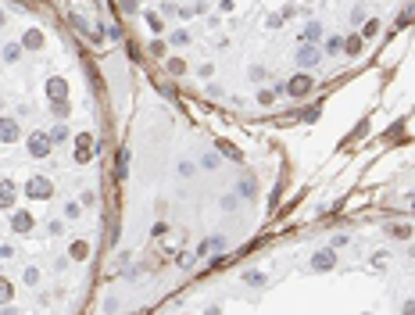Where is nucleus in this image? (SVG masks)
Returning <instances> with one entry per match:
<instances>
[{"label":"nucleus","mask_w":415,"mask_h":315,"mask_svg":"<svg viewBox=\"0 0 415 315\" xmlns=\"http://www.w3.org/2000/svg\"><path fill=\"white\" fill-rule=\"evenodd\" d=\"M294 61H297L301 68H312V65H319V61H322V50H319L315 43H304V47H297Z\"/></svg>","instance_id":"nucleus-3"},{"label":"nucleus","mask_w":415,"mask_h":315,"mask_svg":"<svg viewBox=\"0 0 415 315\" xmlns=\"http://www.w3.org/2000/svg\"><path fill=\"white\" fill-rule=\"evenodd\" d=\"M226 251V236H208L200 244V254H222Z\"/></svg>","instance_id":"nucleus-9"},{"label":"nucleus","mask_w":415,"mask_h":315,"mask_svg":"<svg viewBox=\"0 0 415 315\" xmlns=\"http://www.w3.org/2000/svg\"><path fill=\"white\" fill-rule=\"evenodd\" d=\"M25 193H29V197H39V201H47V197L54 193V183L43 179V176H32V179L25 183Z\"/></svg>","instance_id":"nucleus-2"},{"label":"nucleus","mask_w":415,"mask_h":315,"mask_svg":"<svg viewBox=\"0 0 415 315\" xmlns=\"http://www.w3.org/2000/svg\"><path fill=\"white\" fill-rule=\"evenodd\" d=\"M22 47H25V50H39V47H43V32H39V29H29V32L22 36Z\"/></svg>","instance_id":"nucleus-10"},{"label":"nucleus","mask_w":415,"mask_h":315,"mask_svg":"<svg viewBox=\"0 0 415 315\" xmlns=\"http://www.w3.org/2000/svg\"><path fill=\"white\" fill-rule=\"evenodd\" d=\"M169 72H176V75H183V72H186V65H183V61H169Z\"/></svg>","instance_id":"nucleus-30"},{"label":"nucleus","mask_w":415,"mask_h":315,"mask_svg":"<svg viewBox=\"0 0 415 315\" xmlns=\"http://www.w3.org/2000/svg\"><path fill=\"white\" fill-rule=\"evenodd\" d=\"M172 43H176V47H186V43H190V32H172Z\"/></svg>","instance_id":"nucleus-26"},{"label":"nucleus","mask_w":415,"mask_h":315,"mask_svg":"<svg viewBox=\"0 0 415 315\" xmlns=\"http://www.w3.org/2000/svg\"><path fill=\"white\" fill-rule=\"evenodd\" d=\"M243 283H251V287H262V283H265V276H262V272H247V276H243Z\"/></svg>","instance_id":"nucleus-23"},{"label":"nucleus","mask_w":415,"mask_h":315,"mask_svg":"<svg viewBox=\"0 0 415 315\" xmlns=\"http://www.w3.org/2000/svg\"><path fill=\"white\" fill-rule=\"evenodd\" d=\"M50 140H54V143H65V140H68V126H65V122H58V126L50 129Z\"/></svg>","instance_id":"nucleus-15"},{"label":"nucleus","mask_w":415,"mask_h":315,"mask_svg":"<svg viewBox=\"0 0 415 315\" xmlns=\"http://www.w3.org/2000/svg\"><path fill=\"white\" fill-rule=\"evenodd\" d=\"M22 136V129H18V122L11 115H0V143H15Z\"/></svg>","instance_id":"nucleus-4"},{"label":"nucleus","mask_w":415,"mask_h":315,"mask_svg":"<svg viewBox=\"0 0 415 315\" xmlns=\"http://www.w3.org/2000/svg\"><path fill=\"white\" fill-rule=\"evenodd\" d=\"M387 236H394V240H411V226H387Z\"/></svg>","instance_id":"nucleus-13"},{"label":"nucleus","mask_w":415,"mask_h":315,"mask_svg":"<svg viewBox=\"0 0 415 315\" xmlns=\"http://www.w3.org/2000/svg\"><path fill=\"white\" fill-rule=\"evenodd\" d=\"M25 283H39V272L36 269H25Z\"/></svg>","instance_id":"nucleus-31"},{"label":"nucleus","mask_w":415,"mask_h":315,"mask_svg":"<svg viewBox=\"0 0 415 315\" xmlns=\"http://www.w3.org/2000/svg\"><path fill=\"white\" fill-rule=\"evenodd\" d=\"M219 150H222V154H229V158H233V162H240V150H236L233 143H226V140H219Z\"/></svg>","instance_id":"nucleus-20"},{"label":"nucleus","mask_w":415,"mask_h":315,"mask_svg":"<svg viewBox=\"0 0 415 315\" xmlns=\"http://www.w3.org/2000/svg\"><path fill=\"white\" fill-rule=\"evenodd\" d=\"M11 201H15V183L0 179V208H11Z\"/></svg>","instance_id":"nucleus-12"},{"label":"nucleus","mask_w":415,"mask_h":315,"mask_svg":"<svg viewBox=\"0 0 415 315\" xmlns=\"http://www.w3.org/2000/svg\"><path fill=\"white\" fill-rule=\"evenodd\" d=\"M11 229H15V233H29V229H32V215H29V212H15Z\"/></svg>","instance_id":"nucleus-11"},{"label":"nucleus","mask_w":415,"mask_h":315,"mask_svg":"<svg viewBox=\"0 0 415 315\" xmlns=\"http://www.w3.org/2000/svg\"><path fill=\"white\" fill-rule=\"evenodd\" d=\"M18 54H22L18 43H8V47H4V61H18Z\"/></svg>","instance_id":"nucleus-21"},{"label":"nucleus","mask_w":415,"mask_h":315,"mask_svg":"<svg viewBox=\"0 0 415 315\" xmlns=\"http://www.w3.org/2000/svg\"><path fill=\"white\" fill-rule=\"evenodd\" d=\"M11 297H15V287H11V283L4 280V276H0V308H4V304H8Z\"/></svg>","instance_id":"nucleus-14"},{"label":"nucleus","mask_w":415,"mask_h":315,"mask_svg":"<svg viewBox=\"0 0 415 315\" xmlns=\"http://www.w3.org/2000/svg\"><path fill=\"white\" fill-rule=\"evenodd\" d=\"M54 115H58V118H65V115H68V97L54 100Z\"/></svg>","instance_id":"nucleus-24"},{"label":"nucleus","mask_w":415,"mask_h":315,"mask_svg":"<svg viewBox=\"0 0 415 315\" xmlns=\"http://www.w3.org/2000/svg\"><path fill=\"white\" fill-rule=\"evenodd\" d=\"M115 165H118V176H126V169H129V150H126V147L118 150V162H115Z\"/></svg>","instance_id":"nucleus-17"},{"label":"nucleus","mask_w":415,"mask_h":315,"mask_svg":"<svg viewBox=\"0 0 415 315\" xmlns=\"http://www.w3.org/2000/svg\"><path fill=\"white\" fill-rule=\"evenodd\" d=\"M265 75H269V72H265L262 65H254V68H251V79H254V83H262V79H265Z\"/></svg>","instance_id":"nucleus-29"},{"label":"nucleus","mask_w":415,"mask_h":315,"mask_svg":"<svg viewBox=\"0 0 415 315\" xmlns=\"http://www.w3.org/2000/svg\"><path fill=\"white\" fill-rule=\"evenodd\" d=\"M0 25H8V15H4V11H0Z\"/></svg>","instance_id":"nucleus-33"},{"label":"nucleus","mask_w":415,"mask_h":315,"mask_svg":"<svg viewBox=\"0 0 415 315\" xmlns=\"http://www.w3.org/2000/svg\"><path fill=\"white\" fill-rule=\"evenodd\" d=\"M47 97H50V100H61V97H68V86H65V79H61V75L47 79Z\"/></svg>","instance_id":"nucleus-8"},{"label":"nucleus","mask_w":415,"mask_h":315,"mask_svg":"<svg viewBox=\"0 0 415 315\" xmlns=\"http://www.w3.org/2000/svg\"><path fill=\"white\" fill-rule=\"evenodd\" d=\"M344 50H347V54H358V50H361V36H347V39H344Z\"/></svg>","instance_id":"nucleus-16"},{"label":"nucleus","mask_w":415,"mask_h":315,"mask_svg":"<svg viewBox=\"0 0 415 315\" xmlns=\"http://www.w3.org/2000/svg\"><path fill=\"white\" fill-rule=\"evenodd\" d=\"M65 219H79V204H75V201L65 204Z\"/></svg>","instance_id":"nucleus-27"},{"label":"nucleus","mask_w":415,"mask_h":315,"mask_svg":"<svg viewBox=\"0 0 415 315\" xmlns=\"http://www.w3.org/2000/svg\"><path fill=\"white\" fill-rule=\"evenodd\" d=\"M50 147H54L50 133H29V154H32V158H47Z\"/></svg>","instance_id":"nucleus-1"},{"label":"nucleus","mask_w":415,"mask_h":315,"mask_svg":"<svg viewBox=\"0 0 415 315\" xmlns=\"http://www.w3.org/2000/svg\"><path fill=\"white\" fill-rule=\"evenodd\" d=\"M86 254H90V247L82 244V240H75V244H72V258H86Z\"/></svg>","instance_id":"nucleus-22"},{"label":"nucleus","mask_w":415,"mask_h":315,"mask_svg":"<svg viewBox=\"0 0 415 315\" xmlns=\"http://www.w3.org/2000/svg\"><path fill=\"white\" fill-rule=\"evenodd\" d=\"M240 193L251 197V193H254V179H243V183H240Z\"/></svg>","instance_id":"nucleus-28"},{"label":"nucleus","mask_w":415,"mask_h":315,"mask_svg":"<svg viewBox=\"0 0 415 315\" xmlns=\"http://www.w3.org/2000/svg\"><path fill=\"white\" fill-rule=\"evenodd\" d=\"M200 165H204V169H219V154H215V150H208V154L200 158Z\"/></svg>","instance_id":"nucleus-19"},{"label":"nucleus","mask_w":415,"mask_h":315,"mask_svg":"<svg viewBox=\"0 0 415 315\" xmlns=\"http://www.w3.org/2000/svg\"><path fill=\"white\" fill-rule=\"evenodd\" d=\"M319 36H322V25H315V22H312V25L304 29V39H319Z\"/></svg>","instance_id":"nucleus-25"},{"label":"nucleus","mask_w":415,"mask_h":315,"mask_svg":"<svg viewBox=\"0 0 415 315\" xmlns=\"http://www.w3.org/2000/svg\"><path fill=\"white\" fill-rule=\"evenodd\" d=\"M258 104H272V90H262L258 93Z\"/></svg>","instance_id":"nucleus-32"},{"label":"nucleus","mask_w":415,"mask_h":315,"mask_svg":"<svg viewBox=\"0 0 415 315\" xmlns=\"http://www.w3.org/2000/svg\"><path fill=\"white\" fill-rule=\"evenodd\" d=\"M333 265H337L333 247H326V251H315V254H312V269H315V272H329Z\"/></svg>","instance_id":"nucleus-5"},{"label":"nucleus","mask_w":415,"mask_h":315,"mask_svg":"<svg viewBox=\"0 0 415 315\" xmlns=\"http://www.w3.org/2000/svg\"><path fill=\"white\" fill-rule=\"evenodd\" d=\"M286 90H290V97H308V93H312V79H308V75H294V79L286 83Z\"/></svg>","instance_id":"nucleus-7"},{"label":"nucleus","mask_w":415,"mask_h":315,"mask_svg":"<svg viewBox=\"0 0 415 315\" xmlns=\"http://www.w3.org/2000/svg\"><path fill=\"white\" fill-rule=\"evenodd\" d=\"M326 50H329V54H340V50H344V39L329 36V39H326Z\"/></svg>","instance_id":"nucleus-18"},{"label":"nucleus","mask_w":415,"mask_h":315,"mask_svg":"<svg viewBox=\"0 0 415 315\" xmlns=\"http://www.w3.org/2000/svg\"><path fill=\"white\" fill-rule=\"evenodd\" d=\"M90 143H93V133H82V136H79V143H75V162H79V165H90V162H93Z\"/></svg>","instance_id":"nucleus-6"}]
</instances>
